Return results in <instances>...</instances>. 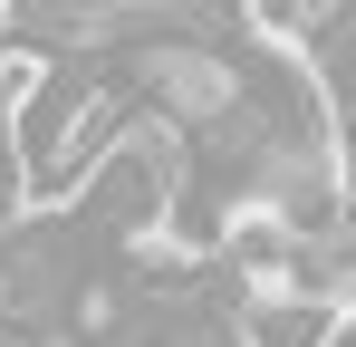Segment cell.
Listing matches in <instances>:
<instances>
[{
	"mask_svg": "<svg viewBox=\"0 0 356 347\" xmlns=\"http://www.w3.org/2000/svg\"><path fill=\"white\" fill-rule=\"evenodd\" d=\"M19 193H29V174H19V145H10V116H0V222L19 213Z\"/></svg>",
	"mask_w": 356,
	"mask_h": 347,
	"instance_id": "obj_3",
	"label": "cell"
},
{
	"mask_svg": "<svg viewBox=\"0 0 356 347\" xmlns=\"http://www.w3.org/2000/svg\"><path fill=\"white\" fill-rule=\"evenodd\" d=\"M327 328H337V309H308V299H260V309L241 318L232 347H327Z\"/></svg>",
	"mask_w": 356,
	"mask_h": 347,
	"instance_id": "obj_1",
	"label": "cell"
},
{
	"mask_svg": "<svg viewBox=\"0 0 356 347\" xmlns=\"http://www.w3.org/2000/svg\"><path fill=\"white\" fill-rule=\"evenodd\" d=\"M232 10L270 39V49H298V39L318 29V10H327V0H232Z\"/></svg>",
	"mask_w": 356,
	"mask_h": 347,
	"instance_id": "obj_2",
	"label": "cell"
}]
</instances>
